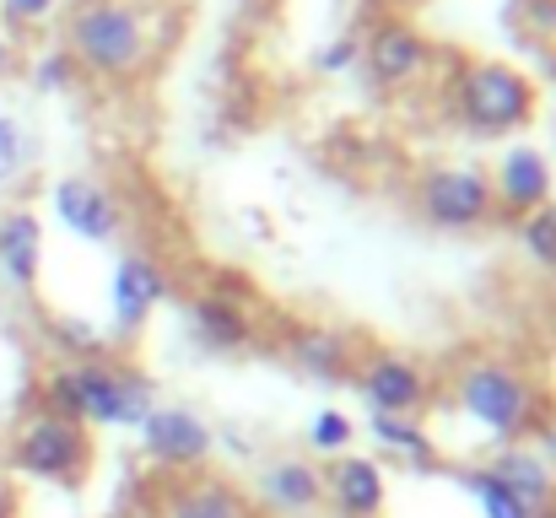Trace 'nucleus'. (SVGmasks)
<instances>
[{
    "label": "nucleus",
    "mask_w": 556,
    "mask_h": 518,
    "mask_svg": "<svg viewBox=\"0 0 556 518\" xmlns=\"http://www.w3.org/2000/svg\"><path fill=\"white\" fill-rule=\"evenodd\" d=\"M43 394H49V410L76 421V427H114V432H136L152 405H157V389L141 367H125V362H60L49 378H43Z\"/></svg>",
    "instance_id": "1"
},
{
    "label": "nucleus",
    "mask_w": 556,
    "mask_h": 518,
    "mask_svg": "<svg viewBox=\"0 0 556 518\" xmlns=\"http://www.w3.org/2000/svg\"><path fill=\"white\" fill-rule=\"evenodd\" d=\"M65 54L103 81H130L152 60V27H147L141 5H130V0H87L71 16Z\"/></svg>",
    "instance_id": "2"
},
{
    "label": "nucleus",
    "mask_w": 556,
    "mask_h": 518,
    "mask_svg": "<svg viewBox=\"0 0 556 518\" xmlns=\"http://www.w3.org/2000/svg\"><path fill=\"white\" fill-rule=\"evenodd\" d=\"M454 400L465 405L470 421H481V427H486L492 438H503V443H519V438L541 421V394H535V383H530L519 367L492 362V356L459 367Z\"/></svg>",
    "instance_id": "3"
},
{
    "label": "nucleus",
    "mask_w": 556,
    "mask_h": 518,
    "mask_svg": "<svg viewBox=\"0 0 556 518\" xmlns=\"http://www.w3.org/2000/svg\"><path fill=\"white\" fill-rule=\"evenodd\" d=\"M87 432L54 410H38L16 427L11 448H5V465L27 481H49V487H65V481H81L87 476Z\"/></svg>",
    "instance_id": "4"
},
{
    "label": "nucleus",
    "mask_w": 556,
    "mask_h": 518,
    "mask_svg": "<svg viewBox=\"0 0 556 518\" xmlns=\"http://www.w3.org/2000/svg\"><path fill=\"white\" fill-rule=\"evenodd\" d=\"M535 114V87L525 71L481 60L459 76V119L481 136H508Z\"/></svg>",
    "instance_id": "5"
},
{
    "label": "nucleus",
    "mask_w": 556,
    "mask_h": 518,
    "mask_svg": "<svg viewBox=\"0 0 556 518\" xmlns=\"http://www.w3.org/2000/svg\"><path fill=\"white\" fill-rule=\"evenodd\" d=\"M416 200H421V216L432 227H443V232H470V227H481L497 211L492 178L481 168H432L421 178Z\"/></svg>",
    "instance_id": "6"
},
{
    "label": "nucleus",
    "mask_w": 556,
    "mask_h": 518,
    "mask_svg": "<svg viewBox=\"0 0 556 518\" xmlns=\"http://www.w3.org/2000/svg\"><path fill=\"white\" fill-rule=\"evenodd\" d=\"M49 205H54L60 227L76 232L81 243H114V238L125 232V205H119V194L103 189L98 178H81V173L60 178L54 194H49Z\"/></svg>",
    "instance_id": "7"
},
{
    "label": "nucleus",
    "mask_w": 556,
    "mask_h": 518,
    "mask_svg": "<svg viewBox=\"0 0 556 518\" xmlns=\"http://www.w3.org/2000/svg\"><path fill=\"white\" fill-rule=\"evenodd\" d=\"M141 432V448L157 459V465H168V470H194V465H205L211 459V421H200L194 410L185 405H152V416L136 427Z\"/></svg>",
    "instance_id": "8"
},
{
    "label": "nucleus",
    "mask_w": 556,
    "mask_h": 518,
    "mask_svg": "<svg viewBox=\"0 0 556 518\" xmlns=\"http://www.w3.org/2000/svg\"><path fill=\"white\" fill-rule=\"evenodd\" d=\"M168 298V276L147 260V254H119L114 276H109V308H114V336L130 341L147 330V319L157 314V303Z\"/></svg>",
    "instance_id": "9"
},
{
    "label": "nucleus",
    "mask_w": 556,
    "mask_h": 518,
    "mask_svg": "<svg viewBox=\"0 0 556 518\" xmlns=\"http://www.w3.org/2000/svg\"><path fill=\"white\" fill-rule=\"evenodd\" d=\"M357 389L372 405V416H410L427 400V372L410 356H372L357 378Z\"/></svg>",
    "instance_id": "10"
},
{
    "label": "nucleus",
    "mask_w": 556,
    "mask_h": 518,
    "mask_svg": "<svg viewBox=\"0 0 556 518\" xmlns=\"http://www.w3.org/2000/svg\"><path fill=\"white\" fill-rule=\"evenodd\" d=\"M492 200L530 216L552 200V163L535 152V147H508L497 157V173H492Z\"/></svg>",
    "instance_id": "11"
},
{
    "label": "nucleus",
    "mask_w": 556,
    "mask_h": 518,
    "mask_svg": "<svg viewBox=\"0 0 556 518\" xmlns=\"http://www.w3.org/2000/svg\"><path fill=\"white\" fill-rule=\"evenodd\" d=\"M363 60H368V76L378 87H405L427 71V38L405 22H383L363 43Z\"/></svg>",
    "instance_id": "12"
},
{
    "label": "nucleus",
    "mask_w": 556,
    "mask_h": 518,
    "mask_svg": "<svg viewBox=\"0 0 556 518\" xmlns=\"http://www.w3.org/2000/svg\"><path fill=\"white\" fill-rule=\"evenodd\" d=\"M325 492L336 497V508L346 518H378L383 503H389V481H383V465L378 459H363V454H341Z\"/></svg>",
    "instance_id": "13"
},
{
    "label": "nucleus",
    "mask_w": 556,
    "mask_h": 518,
    "mask_svg": "<svg viewBox=\"0 0 556 518\" xmlns=\"http://www.w3.org/2000/svg\"><path fill=\"white\" fill-rule=\"evenodd\" d=\"M38 265H43V227L33 211H5L0 216V276L5 287L27 292L38 281Z\"/></svg>",
    "instance_id": "14"
},
{
    "label": "nucleus",
    "mask_w": 556,
    "mask_h": 518,
    "mask_svg": "<svg viewBox=\"0 0 556 518\" xmlns=\"http://www.w3.org/2000/svg\"><path fill=\"white\" fill-rule=\"evenodd\" d=\"M486 476L492 481H503L514 497H525L535 514H552L556 503V476L546 470V459L535 454V448H525V443H508L492 465H486Z\"/></svg>",
    "instance_id": "15"
},
{
    "label": "nucleus",
    "mask_w": 556,
    "mask_h": 518,
    "mask_svg": "<svg viewBox=\"0 0 556 518\" xmlns=\"http://www.w3.org/2000/svg\"><path fill=\"white\" fill-rule=\"evenodd\" d=\"M260 497H265V508H276V514L303 518L319 508L325 476H319L308 459H276V465L265 470V481H260Z\"/></svg>",
    "instance_id": "16"
},
{
    "label": "nucleus",
    "mask_w": 556,
    "mask_h": 518,
    "mask_svg": "<svg viewBox=\"0 0 556 518\" xmlns=\"http://www.w3.org/2000/svg\"><path fill=\"white\" fill-rule=\"evenodd\" d=\"M189 336L205 345V351H238V345H249V314L232 303V298H222V292H205V298H194L189 303Z\"/></svg>",
    "instance_id": "17"
},
{
    "label": "nucleus",
    "mask_w": 556,
    "mask_h": 518,
    "mask_svg": "<svg viewBox=\"0 0 556 518\" xmlns=\"http://www.w3.org/2000/svg\"><path fill=\"white\" fill-rule=\"evenodd\" d=\"M168 518H249V503L227 481L194 476V481L168 492Z\"/></svg>",
    "instance_id": "18"
},
{
    "label": "nucleus",
    "mask_w": 556,
    "mask_h": 518,
    "mask_svg": "<svg viewBox=\"0 0 556 518\" xmlns=\"http://www.w3.org/2000/svg\"><path fill=\"white\" fill-rule=\"evenodd\" d=\"M292 356L319 378V383H336L341 372H346V345L336 330H303L298 341H292Z\"/></svg>",
    "instance_id": "19"
},
{
    "label": "nucleus",
    "mask_w": 556,
    "mask_h": 518,
    "mask_svg": "<svg viewBox=\"0 0 556 518\" xmlns=\"http://www.w3.org/2000/svg\"><path fill=\"white\" fill-rule=\"evenodd\" d=\"M368 432L378 438V448L405 454V459H416V465H432V438L421 432V421H405V416H372Z\"/></svg>",
    "instance_id": "20"
},
{
    "label": "nucleus",
    "mask_w": 556,
    "mask_h": 518,
    "mask_svg": "<svg viewBox=\"0 0 556 518\" xmlns=\"http://www.w3.org/2000/svg\"><path fill=\"white\" fill-rule=\"evenodd\" d=\"M465 492L476 497L481 518H546V514H535L525 497H514L503 481H492L486 470H470V476H465Z\"/></svg>",
    "instance_id": "21"
},
{
    "label": "nucleus",
    "mask_w": 556,
    "mask_h": 518,
    "mask_svg": "<svg viewBox=\"0 0 556 518\" xmlns=\"http://www.w3.org/2000/svg\"><path fill=\"white\" fill-rule=\"evenodd\" d=\"M49 341L65 351V362H98V356H109V341L92 325H81V319H54L49 325Z\"/></svg>",
    "instance_id": "22"
},
{
    "label": "nucleus",
    "mask_w": 556,
    "mask_h": 518,
    "mask_svg": "<svg viewBox=\"0 0 556 518\" xmlns=\"http://www.w3.org/2000/svg\"><path fill=\"white\" fill-rule=\"evenodd\" d=\"M519 243H525V254H530L541 270H556V211L552 205H541V211H530V216H525Z\"/></svg>",
    "instance_id": "23"
},
{
    "label": "nucleus",
    "mask_w": 556,
    "mask_h": 518,
    "mask_svg": "<svg viewBox=\"0 0 556 518\" xmlns=\"http://www.w3.org/2000/svg\"><path fill=\"white\" fill-rule=\"evenodd\" d=\"M308 448L314 454H346L352 448V416L346 410H319L308 421Z\"/></svg>",
    "instance_id": "24"
},
{
    "label": "nucleus",
    "mask_w": 556,
    "mask_h": 518,
    "mask_svg": "<svg viewBox=\"0 0 556 518\" xmlns=\"http://www.w3.org/2000/svg\"><path fill=\"white\" fill-rule=\"evenodd\" d=\"M22 168V130L11 119H0V184Z\"/></svg>",
    "instance_id": "25"
},
{
    "label": "nucleus",
    "mask_w": 556,
    "mask_h": 518,
    "mask_svg": "<svg viewBox=\"0 0 556 518\" xmlns=\"http://www.w3.org/2000/svg\"><path fill=\"white\" fill-rule=\"evenodd\" d=\"M357 54H363V43H357V38H341V43H330V49L319 54V71H346Z\"/></svg>",
    "instance_id": "26"
},
{
    "label": "nucleus",
    "mask_w": 556,
    "mask_h": 518,
    "mask_svg": "<svg viewBox=\"0 0 556 518\" xmlns=\"http://www.w3.org/2000/svg\"><path fill=\"white\" fill-rule=\"evenodd\" d=\"M0 11H5L11 22H43V16L54 11V0H0Z\"/></svg>",
    "instance_id": "27"
},
{
    "label": "nucleus",
    "mask_w": 556,
    "mask_h": 518,
    "mask_svg": "<svg viewBox=\"0 0 556 518\" xmlns=\"http://www.w3.org/2000/svg\"><path fill=\"white\" fill-rule=\"evenodd\" d=\"M71 65H76L71 54H49V60L38 65V87H49V92H54V87H65V71H71Z\"/></svg>",
    "instance_id": "28"
},
{
    "label": "nucleus",
    "mask_w": 556,
    "mask_h": 518,
    "mask_svg": "<svg viewBox=\"0 0 556 518\" xmlns=\"http://www.w3.org/2000/svg\"><path fill=\"white\" fill-rule=\"evenodd\" d=\"M535 454L546 459V470L556 476V421H546V427H541V448H535Z\"/></svg>",
    "instance_id": "29"
},
{
    "label": "nucleus",
    "mask_w": 556,
    "mask_h": 518,
    "mask_svg": "<svg viewBox=\"0 0 556 518\" xmlns=\"http://www.w3.org/2000/svg\"><path fill=\"white\" fill-rule=\"evenodd\" d=\"M11 60H16V54H11V38H5V33H0V76H5V71H11Z\"/></svg>",
    "instance_id": "30"
}]
</instances>
